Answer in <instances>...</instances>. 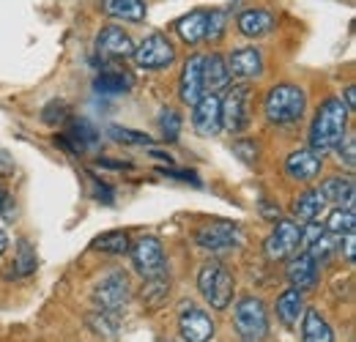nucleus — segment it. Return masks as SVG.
<instances>
[{
  "mask_svg": "<svg viewBox=\"0 0 356 342\" xmlns=\"http://www.w3.org/2000/svg\"><path fill=\"white\" fill-rule=\"evenodd\" d=\"M203 93H206V88H203V55L195 52L184 60L181 80H178V99L186 107H192Z\"/></svg>",
  "mask_w": 356,
  "mask_h": 342,
  "instance_id": "obj_14",
  "label": "nucleus"
},
{
  "mask_svg": "<svg viewBox=\"0 0 356 342\" xmlns=\"http://www.w3.org/2000/svg\"><path fill=\"white\" fill-rule=\"evenodd\" d=\"M233 154H236L241 162L252 165V162L258 159V145H255L252 140H236V142H233Z\"/></svg>",
  "mask_w": 356,
  "mask_h": 342,
  "instance_id": "obj_38",
  "label": "nucleus"
},
{
  "mask_svg": "<svg viewBox=\"0 0 356 342\" xmlns=\"http://www.w3.org/2000/svg\"><path fill=\"white\" fill-rule=\"evenodd\" d=\"M346 107H348L351 113L356 110V88H354V86L346 88Z\"/></svg>",
  "mask_w": 356,
  "mask_h": 342,
  "instance_id": "obj_43",
  "label": "nucleus"
},
{
  "mask_svg": "<svg viewBox=\"0 0 356 342\" xmlns=\"http://www.w3.org/2000/svg\"><path fill=\"white\" fill-rule=\"evenodd\" d=\"M6 200H8V192H6V189H3V186H0V211H3V209H6Z\"/></svg>",
  "mask_w": 356,
  "mask_h": 342,
  "instance_id": "obj_45",
  "label": "nucleus"
},
{
  "mask_svg": "<svg viewBox=\"0 0 356 342\" xmlns=\"http://www.w3.org/2000/svg\"><path fill=\"white\" fill-rule=\"evenodd\" d=\"M302 312H305V296H302V291L291 288V291H285V293L277 299V318L282 320V326L293 329V326L299 323Z\"/></svg>",
  "mask_w": 356,
  "mask_h": 342,
  "instance_id": "obj_24",
  "label": "nucleus"
},
{
  "mask_svg": "<svg viewBox=\"0 0 356 342\" xmlns=\"http://www.w3.org/2000/svg\"><path fill=\"white\" fill-rule=\"evenodd\" d=\"M241 230L238 225L227 222V219H211V222H203L197 230H195V241L197 247L209 250V252H225V250H233L241 244Z\"/></svg>",
  "mask_w": 356,
  "mask_h": 342,
  "instance_id": "obj_7",
  "label": "nucleus"
},
{
  "mask_svg": "<svg viewBox=\"0 0 356 342\" xmlns=\"http://www.w3.org/2000/svg\"><path fill=\"white\" fill-rule=\"evenodd\" d=\"M299 250V222L293 219H277L274 230L264 241V252L268 260H288Z\"/></svg>",
  "mask_w": 356,
  "mask_h": 342,
  "instance_id": "obj_10",
  "label": "nucleus"
},
{
  "mask_svg": "<svg viewBox=\"0 0 356 342\" xmlns=\"http://www.w3.org/2000/svg\"><path fill=\"white\" fill-rule=\"evenodd\" d=\"M206 19H209V11L206 8H195V11L184 14L176 22V31L178 36H181V42L192 44V47L203 42L206 39Z\"/></svg>",
  "mask_w": 356,
  "mask_h": 342,
  "instance_id": "obj_22",
  "label": "nucleus"
},
{
  "mask_svg": "<svg viewBox=\"0 0 356 342\" xmlns=\"http://www.w3.org/2000/svg\"><path fill=\"white\" fill-rule=\"evenodd\" d=\"M129 247H132V241H129V236H127L124 230L104 233V236H99V238L93 241V250L107 252V255H127V252H129Z\"/></svg>",
  "mask_w": 356,
  "mask_h": 342,
  "instance_id": "obj_30",
  "label": "nucleus"
},
{
  "mask_svg": "<svg viewBox=\"0 0 356 342\" xmlns=\"http://www.w3.org/2000/svg\"><path fill=\"white\" fill-rule=\"evenodd\" d=\"M178 332L184 342H209L214 337V320L203 309H195L189 304V309H184L178 318Z\"/></svg>",
  "mask_w": 356,
  "mask_h": 342,
  "instance_id": "obj_17",
  "label": "nucleus"
},
{
  "mask_svg": "<svg viewBox=\"0 0 356 342\" xmlns=\"http://www.w3.org/2000/svg\"><path fill=\"white\" fill-rule=\"evenodd\" d=\"M36 271V252H33V247L22 238L19 244H17V257H14V274L17 277H28V274H33Z\"/></svg>",
  "mask_w": 356,
  "mask_h": 342,
  "instance_id": "obj_33",
  "label": "nucleus"
},
{
  "mask_svg": "<svg viewBox=\"0 0 356 342\" xmlns=\"http://www.w3.org/2000/svg\"><path fill=\"white\" fill-rule=\"evenodd\" d=\"M102 8L107 17L124 19V22H143L148 14L145 0H102Z\"/></svg>",
  "mask_w": 356,
  "mask_h": 342,
  "instance_id": "obj_23",
  "label": "nucleus"
},
{
  "mask_svg": "<svg viewBox=\"0 0 356 342\" xmlns=\"http://www.w3.org/2000/svg\"><path fill=\"white\" fill-rule=\"evenodd\" d=\"M227 28V17L222 11H209V19H206V39L203 42H220Z\"/></svg>",
  "mask_w": 356,
  "mask_h": 342,
  "instance_id": "obj_36",
  "label": "nucleus"
},
{
  "mask_svg": "<svg viewBox=\"0 0 356 342\" xmlns=\"http://www.w3.org/2000/svg\"><path fill=\"white\" fill-rule=\"evenodd\" d=\"M318 192L323 195L326 203L354 209L356 189H354V178H348V175H346V178H343V175H332V178H326V181L318 186Z\"/></svg>",
  "mask_w": 356,
  "mask_h": 342,
  "instance_id": "obj_19",
  "label": "nucleus"
},
{
  "mask_svg": "<svg viewBox=\"0 0 356 342\" xmlns=\"http://www.w3.org/2000/svg\"><path fill=\"white\" fill-rule=\"evenodd\" d=\"M227 83H230V72H227L225 55H220V52L203 55V88H206V93H217V90L227 88Z\"/></svg>",
  "mask_w": 356,
  "mask_h": 342,
  "instance_id": "obj_20",
  "label": "nucleus"
},
{
  "mask_svg": "<svg viewBox=\"0 0 356 342\" xmlns=\"http://www.w3.org/2000/svg\"><path fill=\"white\" fill-rule=\"evenodd\" d=\"M236 332L247 342H261L268 334L266 304L255 296H244L236 304Z\"/></svg>",
  "mask_w": 356,
  "mask_h": 342,
  "instance_id": "obj_6",
  "label": "nucleus"
},
{
  "mask_svg": "<svg viewBox=\"0 0 356 342\" xmlns=\"http://www.w3.org/2000/svg\"><path fill=\"white\" fill-rule=\"evenodd\" d=\"M129 252H132L134 268H137V274H140L143 279L156 277V274H165L168 260H165V250H162V241H159V238H154V236H140L137 241H132Z\"/></svg>",
  "mask_w": 356,
  "mask_h": 342,
  "instance_id": "obj_8",
  "label": "nucleus"
},
{
  "mask_svg": "<svg viewBox=\"0 0 356 342\" xmlns=\"http://www.w3.org/2000/svg\"><path fill=\"white\" fill-rule=\"evenodd\" d=\"M285 277L296 291H302V293L312 291L318 285V277H321V263H315L307 252H293L288 268H285Z\"/></svg>",
  "mask_w": 356,
  "mask_h": 342,
  "instance_id": "obj_15",
  "label": "nucleus"
},
{
  "mask_svg": "<svg viewBox=\"0 0 356 342\" xmlns=\"http://www.w3.org/2000/svg\"><path fill=\"white\" fill-rule=\"evenodd\" d=\"M337 238H343V236H334V233H326V230H323V233H321V236L312 241V247L307 250V255H312V260H315V263H326L329 257L334 255L337 244H340Z\"/></svg>",
  "mask_w": 356,
  "mask_h": 342,
  "instance_id": "obj_32",
  "label": "nucleus"
},
{
  "mask_svg": "<svg viewBox=\"0 0 356 342\" xmlns=\"http://www.w3.org/2000/svg\"><path fill=\"white\" fill-rule=\"evenodd\" d=\"M323 170V154L312 151V148H296L293 154H288L285 159V172L293 178V181H312L318 178Z\"/></svg>",
  "mask_w": 356,
  "mask_h": 342,
  "instance_id": "obj_16",
  "label": "nucleus"
},
{
  "mask_svg": "<svg viewBox=\"0 0 356 342\" xmlns=\"http://www.w3.org/2000/svg\"><path fill=\"white\" fill-rule=\"evenodd\" d=\"M110 137L115 142H124V145H151L154 137L145 134V131H134V129H124V127H110Z\"/></svg>",
  "mask_w": 356,
  "mask_h": 342,
  "instance_id": "obj_34",
  "label": "nucleus"
},
{
  "mask_svg": "<svg viewBox=\"0 0 356 342\" xmlns=\"http://www.w3.org/2000/svg\"><path fill=\"white\" fill-rule=\"evenodd\" d=\"M348 115H351V110L346 107V101L337 99V96H329V99L318 107V113H315V118H312V127H310L312 151H318V154L334 151V145H337V142L346 137V131H348Z\"/></svg>",
  "mask_w": 356,
  "mask_h": 342,
  "instance_id": "obj_1",
  "label": "nucleus"
},
{
  "mask_svg": "<svg viewBox=\"0 0 356 342\" xmlns=\"http://www.w3.org/2000/svg\"><path fill=\"white\" fill-rule=\"evenodd\" d=\"M236 28L247 39H261L274 28V14L266 8H247L236 17Z\"/></svg>",
  "mask_w": 356,
  "mask_h": 342,
  "instance_id": "obj_18",
  "label": "nucleus"
},
{
  "mask_svg": "<svg viewBox=\"0 0 356 342\" xmlns=\"http://www.w3.org/2000/svg\"><path fill=\"white\" fill-rule=\"evenodd\" d=\"M96 52L107 60H124V58H132L134 42L121 25H107L96 36Z\"/></svg>",
  "mask_w": 356,
  "mask_h": 342,
  "instance_id": "obj_13",
  "label": "nucleus"
},
{
  "mask_svg": "<svg viewBox=\"0 0 356 342\" xmlns=\"http://www.w3.org/2000/svg\"><path fill=\"white\" fill-rule=\"evenodd\" d=\"M192 127L203 137H214L222 129V110H220V96L217 93H203L192 104Z\"/></svg>",
  "mask_w": 356,
  "mask_h": 342,
  "instance_id": "obj_11",
  "label": "nucleus"
},
{
  "mask_svg": "<svg viewBox=\"0 0 356 342\" xmlns=\"http://www.w3.org/2000/svg\"><path fill=\"white\" fill-rule=\"evenodd\" d=\"M354 142H356L354 131H346V137H343V140L334 145V148H337V159H340V162H346V168H348V170H354V165H356Z\"/></svg>",
  "mask_w": 356,
  "mask_h": 342,
  "instance_id": "obj_37",
  "label": "nucleus"
},
{
  "mask_svg": "<svg viewBox=\"0 0 356 342\" xmlns=\"http://www.w3.org/2000/svg\"><path fill=\"white\" fill-rule=\"evenodd\" d=\"M264 113H266L268 124H277V127L302 121L307 113V90L296 83L271 86L264 99Z\"/></svg>",
  "mask_w": 356,
  "mask_h": 342,
  "instance_id": "obj_2",
  "label": "nucleus"
},
{
  "mask_svg": "<svg viewBox=\"0 0 356 342\" xmlns=\"http://www.w3.org/2000/svg\"><path fill=\"white\" fill-rule=\"evenodd\" d=\"M6 250H8V236H6L3 230H0V255H3Z\"/></svg>",
  "mask_w": 356,
  "mask_h": 342,
  "instance_id": "obj_44",
  "label": "nucleus"
},
{
  "mask_svg": "<svg viewBox=\"0 0 356 342\" xmlns=\"http://www.w3.org/2000/svg\"><path fill=\"white\" fill-rule=\"evenodd\" d=\"M168 293H170V279H168L165 274L148 277V282L143 285V301H145V304H151V307L162 304V299H165Z\"/></svg>",
  "mask_w": 356,
  "mask_h": 342,
  "instance_id": "obj_31",
  "label": "nucleus"
},
{
  "mask_svg": "<svg viewBox=\"0 0 356 342\" xmlns=\"http://www.w3.org/2000/svg\"><path fill=\"white\" fill-rule=\"evenodd\" d=\"M132 60L140 69H145V72L170 69L176 63V44L170 42V36L154 31V33H148L140 44H134Z\"/></svg>",
  "mask_w": 356,
  "mask_h": 342,
  "instance_id": "obj_5",
  "label": "nucleus"
},
{
  "mask_svg": "<svg viewBox=\"0 0 356 342\" xmlns=\"http://www.w3.org/2000/svg\"><path fill=\"white\" fill-rule=\"evenodd\" d=\"M227 72L230 77L236 80H261L264 77V52L258 47H241V49H233L227 58Z\"/></svg>",
  "mask_w": 356,
  "mask_h": 342,
  "instance_id": "obj_12",
  "label": "nucleus"
},
{
  "mask_svg": "<svg viewBox=\"0 0 356 342\" xmlns=\"http://www.w3.org/2000/svg\"><path fill=\"white\" fill-rule=\"evenodd\" d=\"M90 299L96 309H104V312H121L129 299H132V282H129V274L121 271V268H113L107 271L90 291Z\"/></svg>",
  "mask_w": 356,
  "mask_h": 342,
  "instance_id": "obj_4",
  "label": "nucleus"
},
{
  "mask_svg": "<svg viewBox=\"0 0 356 342\" xmlns=\"http://www.w3.org/2000/svg\"><path fill=\"white\" fill-rule=\"evenodd\" d=\"M159 131H162V137L168 142L178 140V134H181V115H178V110H173V107H165L162 110V115H159Z\"/></svg>",
  "mask_w": 356,
  "mask_h": 342,
  "instance_id": "obj_35",
  "label": "nucleus"
},
{
  "mask_svg": "<svg viewBox=\"0 0 356 342\" xmlns=\"http://www.w3.org/2000/svg\"><path fill=\"white\" fill-rule=\"evenodd\" d=\"M220 110H222V127L233 131H244L250 127V88L244 83L227 88L225 99H220Z\"/></svg>",
  "mask_w": 356,
  "mask_h": 342,
  "instance_id": "obj_9",
  "label": "nucleus"
},
{
  "mask_svg": "<svg viewBox=\"0 0 356 342\" xmlns=\"http://www.w3.org/2000/svg\"><path fill=\"white\" fill-rule=\"evenodd\" d=\"M197 291L214 309H227L230 301H233V291H236L233 274L225 268L220 260H209L197 271Z\"/></svg>",
  "mask_w": 356,
  "mask_h": 342,
  "instance_id": "obj_3",
  "label": "nucleus"
},
{
  "mask_svg": "<svg viewBox=\"0 0 356 342\" xmlns=\"http://www.w3.org/2000/svg\"><path fill=\"white\" fill-rule=\"evenodd\" d=\"M14 172V162L8 159L6 151H0V175H11Z\"/></svg>",
  "mask_w": 356,
  "mask_h": 342,
  "instance_id": "obj_42",
  "label": "nucleus"
},
{
  "mask_svg": "<svg viewBox=\"0 0 356 342\" xmlns=\"http://www.w3.org/2000/svg\"><path fill=\"white\" fill-rule=\"evenodd\" d=\"M356 227V214L354 209H348V206H337L329 219H326V225H323V230L326 233H334V236H346V233H354Z\"/></svg>",
  "mask_w": 356,
  "mask_h": 342,
  "instance_id": "obj_29",
  "label": "nucleus"
},
{
  "mask_svg": "<svg viewBox=\"0 0 356 342\" xmlns=\"http://www.w3.org/2000/svg\"><path fill=\"white\" fill-rule=\"evenodd\" d=\"M93 86H96L99 93H104V96H121V93H127V90L132 88V77H129L127 72L107 69V72H102V74L96 77Z\"/></svg>",
  "mask_w": 356,
  "mask_h": 342,
  "instance_id": "obj_27",
  "label": "nucleus"
},
{
  "mask_svg": "<svg viewBox=\"0 0 356 342\" xmlns=\"http://www.w3.org/2000/svg\"><path fill=\"white\" fill-rule=\"evenodd\" d=\"M69 134V140H58L63 148H69L72 154H80V151H86V148H93L96 142H99V134H96V129L90 127L88 121H74L72 129L66 131Z\"/></svg>",
  "mask_w": 356,
  "mask_h": 342,
  "instance_id": "obj_25",
  "label": "nucleus"
},
{
  "mask_svg": "<svg viewBox=\"0 0 356 342\" xmlns=\"http://www.w3.org/2000/svg\"><path fill=\"white\" fill-rule=\"evenodd\" d=\"M302 342H334L329 323L321 318L315 307H305V323H302Z\"/></svg>",
  "mask_w": 356,
  "mask_h": 342,
  "instance_id": "obj_26",
  "label": "nucleus"
},
{
  "mask_svg": "<svg viewBox=\"0 0 356 342\" xmlns=\"http://www.w3.org/2000/svg\"><path fill=\"white\" fill-rule=\"evenodd\" d=\"M356 244H354V233H346V260L348 263H354L356 260Z\"/></svg>",
  "mask_w": 356,
  "mask_h": 342,
  "instance_id": "obj_41",
  "label": "nucleus"
},
{
  "mask_svg": "<svg viewBox=\"0 0 356 342\" xmlns=\"http://www.w3.org/2000/svg\"><path fill=\"white\" fill-rule=\"evenodd\" d=\"M88 329L93 334L104 337V340H113L118 334V312H104V309H96L86 318Z\"/></svg>",
  "mask_w": 356,
  "mask_h": 342,
  "instance_id": "obj_28",
  "label": "nucleus"
},
{
  "mask_svg": "<svg viewBox=\"0 0 356 342\" xmlns=\"http://www.w3.org/2000/svg\"><path fill=\"white\" fill-rule=\"evenodd\" d=\"M326 209V200L318 189H307L302 195H296L293 206H291V214H293V222L305 225V222H318L321 211Z\"/></svg>",
  "mask_w": 356,
  "mask_h": 342,
  "instance_id": "obj_21",
  "label": "nucleus"
},
{
  "mask_svg": "<svg viewBox=\"0 0 356 342\" xmlns=\"http://www.w3.org/2000/svg\"><path fill=\"white\" fill-rule=\"evenodd\" d=\"M66 115H69V107H66L63 101H52V104L44 110V115H42V118H44L47 124H52V127H55V124L66 121Z\"/></svg>",
  "mask_w": 356,
  "mask_h": 342,
  "instance_id": "obj_39",
  "label": "nucleus"
},
{
  "mask_svg": "<svg viewBox=\"0 0 356 342\" xmlns=\"http://www.w3.org/2000/svg\"><path fill=\"white\" fill-rule=\"evenodd\" d=\"M165 175H173V178H181V181H192V184H195V186H197V184H200V181H197V175H195V172L189 170H168V168H165Z\"/></svg>",
  "mask_w": 356,
  "mask_h": 342,
  "instance_id": "obj_40",
  "label": "nucleus"
}]
</instances>
